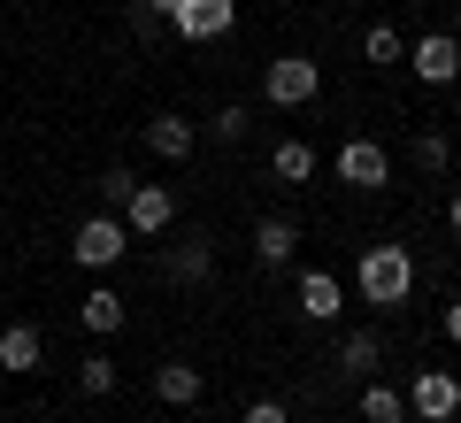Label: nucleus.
Wrapping results in <instances>:
<instances>
[{
    "instance_id": "22",
    "label": "nucleus",
    "mask_w": 461,
    "mask_h": 423,
    "mask_svg": "<svg viewBox=\"0 0 461 423\" xmlns=\"http://www.w3.org/2000/svg\"><path fill=\"white\" fill-rule=\"evenodd\" d=\"M131 170H100V200H108V208H123V200H131Z\"/></svg>"
},
{
    "instance_id": "18",
    "label": "nucleus",
    "mask_w": 461,
    "mask_h": 423,
    "mask_svg": "<svg viewBox=\"0 0 461 423\" xmlns=\"http://www.w3.org/2000/svg\"><path fill=\"white\" fill-rule=\"evenodd\" d=\"M269 170H277V185H308L315 178V147L308 139H285V147L269 154Z\"/></svg>"
},
{
    "instance_id": "11",
    "label": "nucleus",
    "mask_w": 461,
    "mask_h": 423,
    "mask_svg": "<svg viewBox=\"0 0 461 423\" xmlns=\"http://www.w3.org/2000/svg\"><path fill=\"white\" fill-rule=\"evenodd\" d=\"M39 362H47V339H39V324H8L0 331V370H39Z\"/></svg>"
},
{
    "instance_id": "25",
    "label": "nucleus",
    "mask_w": 461,
    "mask_h": 423,
    "mask_svg": "<svg viewBox=\"0 0 461 423\" xmlns=\"http://www.w3.org/2000/svg\"><path fill=\"white\" fill-rule=\"evenodd\" d=\"M247 423H293V408H285V400H254Z\"/></svg>"
},
{
    "instance_id": "9",
    "label": "nucleus",
    "mask_w": 461,
    "mask_h": 423,
    "mask_svg": "<svg viewBox=\"0 0 461 423\" xmlns=\"http://www.w3.org/2000/svg\"><path fill=\"white\" fill-rule=\"evenodd\" d=\"M408 69H415L423 85H454V78H461V47H454L446 32H430V39H415V47H408Z\"/></svg>"
},
{
    "instance_id": "27",
    "label": "nucleus",
    "mask_w": 461,
    "mask_h": 423,
    "mask_svg": "<svg viewBox=\"0 0 461 423\" xmlns=\"http://www.w3.org/2000/svg\"><path fill=\"white\" fill-rule=\"evenodd\" d=\"M446 224H454V239H461V193H454V200H446Z\"/></svg>"
},
{
    "instance_id": "15",
    "label": "nucleus",
    "mask_w": 461,
    "mask_h": 423,
    "mask_svg": "<svg viewBox=\"0 0 461 423\" xmlns=\"http://www.w3.org/2000/svg\"><path fill=\"white\" fill-rule=\"evenodd\" d=\"M377 362H384V339H377V331H346V339H339V370H346V377H369Z\"/></svg>"
},
{
    "instance_id": "1",
    "label": "nucleus",
    "mask_w": 461,
    "mask_h": 423,
    "mask_svg": "<svg viewBox=\"0 0 461 423\" xmlns=\"http://www.w3.org/2000/svg\"><path fill=\"white\" fill-rule=\"evenodd\" d=\"M354 293L369 300V308H400V300L415 293V254L408 246H362V262H354Z\"/></svg>"
},
{
    "instance_id": "10",
    "label": "nucleus",
    "mask_w": 461,
    "mask_h": 423,
    "mask_svg": "<svg viewBox=\"0 0 461 423\" xmlns=\"http://www.w3.org/2000/svg\"><path fill=\"white\" fill-rule=\"evenodd\" d=\"M139 139H147V154H162V162H185V154H193V124H185V115H147Z\"/></svg>"
},
{
    "instance_id": "20",
    "label": "nucleus",
    "mask_w": 461,
    "mask_h": 423,
    "mask_svg": "<svg viewBox=\"0 0 461 423\" xmlns=\"http://www.w3.org/2000/svg\"><path fill=\"white\" fill-rule=\"evenodd\" d=\"M362 54H369V62H408V39H400L393 23H369V32H362Z\"/></svg>"
},
{
    "instance_id": "24",
    "label": "nucleus",
    "mask_w": 461,
    "mask_h": 423,
    "mask_svg": "<svg viewBox=\"0 0 461 423\" xmlns=\"http://www.w3.org/2000/svg\"><path fill=\"white\" fill-rule=\"evenodd\" d=\"M169 8H177V0H131V23L154 32V23H169Z\"/></svg>"
},
{
    "instance_id": "19",
    "label": "nucleus",
    "mask_w": 461,
    "mask_h": 423,
    "mask_svg": "<svg viewBox=\"0 0 461 423\" xmlns=\"http://www.w3.org/2000/svg\"><path fill=\"white\" fill-rule=\"evenodd\" d=\"M408 162L423 170V178H438V170L454 162V139H446V131H415V147H408Z\"/></svg>"
},
{
    "instance_id": "13",
    "label": "nucleus",
    "mask_w": 461,
    "mask_h": 423,
    "mask_svg": "<svg viewBox=\"0 0 461 423\" xmlns=\"http://www.w3.org/2000/svg\"><path fill=\"white\" fill-rule=\"evenodd\" d=\"M293 254H300V231L285 224V216H269V224H254V262H262V270H285Z\"/></svg>"
},
{
    "instance_id": "8",
    "label": "nucleus",
    "mask_w": 461,
    "mask_h": 423,
    "mask_svg": "<svg viewBox=\"0 0 461 423\" xmlns=\"http://www.w3.org/2000/svg\"><path fill=\"white\" fill-rule=\"evenodd\" d=\"M293 300H300V316H308V324H339V316H346V285H339L330 270H300Z\"/></svg>"
},
{
    "instance_id": "5",
    "label": "nucleus",
    "mask_w": 461,
    "mask_h": 423,
    "mask_svg": "<svg viewBox=\"0 0 461 423\" xmlns=\"http://www.w3.org/2000/svg\"><path fill=\"white\" fill-rule=\"evenodd\" d=\"M123 231H131V239H162L169 224H177V193H169V185H131V200H123Z\"/></svg>"
},
{
    "instance_id": "12",
    "label": "nucleus",
    "mask_w": 461,
    "mask_h": 423,
    "mask_svg": "<svg viewBox=\"0 0 461 423\" xmlns=\"http://www.w3.org/2000/svg\"><path fill=\"white\" fill-rule=\"evenodd\" d=\"M162 270H169V285H208L215 246L208 239H185V246H169V254H162Z\"/></svg>"
},
{
    "instance_id": "17",
    "label": "nucleus",
    "mask_w": 461,
    "mask_h": 423,
    "mask_svg": "<svg viewBox=\"0 0 461 423\" xmlns=\"http://www.w3.org/2000/svg\"><path fill=\"white\" fill-rule=\"evenodd\" d=\"M362 416L369 423H408V392H393L384 377H369L362 385Z\"/></svg>"
},
{
    "instance_id": "14",
    "label": "nucleus",
    "mask_w": 461,
    "mask_h": 423,
    "mask_svg": "<svg viewBox=\"0 0 461 423\" xmlns=\"http://www.w3.org/2000/svg\"><path fill=\"white\" fill-rule=\"evenodd\" d=\"M77 324L100 331V339H108V331H123V293H115V285H93V293L77 300Z\"/></svg>"
},
{
    "instance_id": "3",
    "label": "nucleus",
    "mask_w": 461,
    "mask_h": 423,
    "mask_svg": "<svg viewBox=\"0 0 461 423\" xmlns=\"http://www.w3.org/2000/svg\"><path fill=\"white\" fill-rule=\"evenodd\" d=\"M123 246H131L123 216H85L77 239H69V254H77V270H115V262H123Z\"/></svg>"
},
{
    "instance_id": "26",
    "label": "nucleus",
    "mask_w": 461,
    "mask_h": 423,
    "mask_svg": "<svg viewBox=\"0 0 461 423\" xmlns=\"http://www.w3.org/2000/svg\"><path fill=\"white\" fill-rule=\"evenodd\" d=\"M446 339L461 346V300H446Z\"/></svg>"
},
{
    "instance_id": "4",
    "label": "nucleus",
    "mask_w": 461,
    "mask_h": 423,
    "mask_svg": "<svg viewBox=\"0 0 461 423\" xmlns=\"http://www.w3.org/2000/svg\"><path fill=\"white\" fill-rule=\"evenodd\" d=\"M408 416H415V423H454V416H461V377H454V370H415Z\"/></svg>"
},
{
    "instance_id": "2",
    "label": "nucleus",
    "mask_w": 461,
    "mask_h": 423,
    "mask_svg": "<svg viewBox=\"0 0 461 423\" xmlns=\"http://www.w3.org/2000/svg\"><path fill=\"white\" fill-rule=\"evenodd\" d=\"M315 93H323V62H308V54H277V62L262 69V100L269 108H308Z\"/></svg>"
},
{
    "instance_id": "7",
    "label": "nucleus",
    "mask_w": 461,
    "mask_h": 423,
    "mask_svg": "<svg viewBox=\"0 0 461 423\" xmlns=\"http://www.w3.org/2000/svg\"><path fill=\"white\" fill-rule=\"evenodd\" d=\"M384 178H393V154H384L377 139H346V147H339V185H354V193H377Z\"/></svg>"
},
{
    "instance_id": "23",
    "label": "nucleus",
    "mask_w": 461,
    "mask_h": 423,
    "mask_svg": "<svg viewBox=\"0 0 461 423\" xmlns=\"http://www.w3.org/2000/svg\"><path fill=\"white\" fill-rule=\"evenodd\" d=\"M247 124H254V108H239V100H230V108L215 115V139H247Z\"/></svg>"
},
{
    "instance_id": "16",
    "label": "nucleus",
    "mask_w": 461,
    "mask_h": 423,
    "mask_svg": "<svg viewBox=\"0 0 461 423\" xmlns=\"http://www.w3.org/2000/svg\"><path fill=\"white\" fill-rule=\"evenodd\" d=\"M154 392H162L169 408H193L200 400V370L193 362H162V370H154Z\"/></svg>"
},
{
    "instance_id": "6",
    "label": "nucleus",
    "mask_w": 461,
    "mask_h": 423,
    "mask_svg": "<svg viewBox=\"0 0 461 423\" xmlns=\"http://www.w3.org/2000/svg\"><path fill=\"white\" fill-rule=\"evenodd\" d=\"M230 23H239V0H177V8H169V32L177 39H223Z\"/></svg>"
},
{
    "instance_id": "21",
    "label": "nucleus",
    "mask_w": 461,
    "mask_h": 423,
    "mask_svg": "<svg viewBox=\"0 0 461 423\" xmlns=\"http://www.w3.org/2000/svg\"><path fill=\"white\" fill-rule=\"evenodd\" d=\"M77 385L93 392V400H100V392H115V362H108V354H85V362H77Z\"/></svg>"
}]
</instances>
